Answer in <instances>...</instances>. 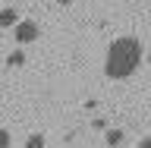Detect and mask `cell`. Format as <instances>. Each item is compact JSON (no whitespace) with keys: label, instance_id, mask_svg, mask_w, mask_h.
<instances>
[{"label":"cell","instance_id":"cell-1","mask_svg":"<svg viewBox=\"0 0 151 148\" xmlns=\"http://www.w3.org/2000/svg\"><path fill=\"white\" fill-rule=\"evenodd\" d=\"M142 63V41L139 38H116L110 47H107V60H104V73L110 79H129Z\"/></svg>","mask_w":151,"mask_h":148},{"label":"cell","instance_id":"cell-2","mask_svg":"<svg viewBox=\"0 0 151 148\" xmlns=\"http://www.w3.org/2000/svg\"><path fill=\"white\" fill-rule=\"evenodd\" d=\"M13 35H16V44H32V41L41 35V28H38V22H32V19H22V22L13 28Z\"/></svg>","mask_w":151,"mask_h":148},{"label":"cell","instance_id":"cell-3","mask_svg":"<svg viewBox=\"0 0 151 148\" xmlns=\"http://www.w3.org/2000/svg\"><path fill=\"white\" fill-rule=\"evenodd\" d=\"M19 22H22V19H19V13L13 6H3V9H0V28H16Z\"/></svg>","mask_w":151,"mask_h":148},{"label":"cell","instance_id":"cell-4","mask_svg":"<svg viewBox=\"0 0 151 148\" xmlns=\"http://www.w3.org/2000/svg\"><path fill=\"white\" fill-rule=\"evenodd\" d=\"M123 139H126V132H123V129H110V132H107V145H120Z\"/></svg>","mask_w":151,"mask_h":148},{"label":"cell","instance_id":"cell-5","mask_svg":"<svg viewBox=\"0 0 151 148\" xmlns=\"http://www.w3.org/2000/svg\"><path fill=\"white\" fill-rule=\"evenodd\" d=\"M25 63V51H13L9 54V66H22Z\"/></svg>","mask_w":151,"mask_h":148},{"label":"cell","instance_id":"cell-6","mask_svg":"<svg viewBox=\"0 0 151 148\" xmlns=\"http://www.w3.org/2000/svg\"><path fill=\"white\" fill-rule=\"evenodd\" d=\"M25 148H44V136H28Z\"/></svg>","mask_w":151,"mask_h":148},{"label":"cell","instance_id":"cell-7","mask_svg":"<svg viewBox=\"0 0 151 148\" xmlns=\"http://www.w3.org/2000/svg\"><path fill=\"white\" fill-rule=\"evenodd\" d=\"M9 142H13L9 129H0V148H9Z\"/></svg>","mask_w":151,"mask_h":148},{"label":"cell","instance_id":"cell-8","mask_svg":"<svg viewBox=\"0 0 151 148\" xmlns=\"http://www.w3.org/2000/svg\"><path fill=\"white\" fill-rule=\"evenodd\" d=\"M139 148H151V136H148V139H142V142H139Z\"/></svg>","mask_w":151,"mask_h":148},{"label":"cell","instance_id":"cell-9","mask_svg":"<svg viewBox=\"0 0 151 148\" xmlns=\"http://www.w3.org/2000/svg\"><path fill=\"white\" fill-rule=\"evenodd\" d=\"M60 3H73V0H60Z\"/></svg>","mask_w":151,"mask_h":148},{"label":"cell","instance_id":"cell-10","mask_svg":"<svg viewBox=\"0 0 151 148\" xmlns=\"http://www.w3.org/2000/svg\"><path fill=\"white\" fill-rule=\"evenodd\" d=\"M148 60H151V51H148Z\"/></svg>","mask_w":151,"mask_h":148}]
</instances>
